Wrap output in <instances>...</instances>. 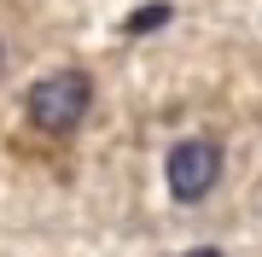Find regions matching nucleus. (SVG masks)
Returning a JSON list of instances; mask_svg holds the SVG:
<instances>
[{
  "instance_id": "nucleus-1",
  "label": "nucleus",
  "mask_w": 262,
  "mask_h": 257,
  "mask_svg": "<svg viewBox=\"0 0 262 257\" xmlns=\"http://www.w3.org/2000/svg\"><path fill=\"white\" fill-rule=\"evenodd\" d=\"M24 105L41 134H70V129H82L88 105H94V82H88V70H53L29 88Z\"/></svg>"
},
{
  "instance_id": "nucleus-2",
  "label": "nucleus",
  "mask_w": 262,
  "mask_h": 257,
  "mask_svg": "<svg viewBox=\"0 0 262 257\" xmlns=\"http://www.w3.org/2000/svg\"><path fill=\"white\" fill-rule=\"evenodd\" d=\"M163 175H169V193H175L181 205L204 199L215 187V175H222V146L204 141V134H192V141H175L163 158Z\"/></svg>"
},
{
  "instance_id": "nucleus-3",
  "label": "nucleus",
  "mask_w": 262,
  "mask_h": 257,
  "mask_svg": "<svg viewBox=\"0 0 262 257\" xmlns=\"http://www.w3.org/2000/svg\"><path fill=\"white\" fill-rule=\"evenodd\" d=\"M158 24H169V6H163V0H151V6H146V12H134L122 29H128V35H146V29H158Z\"/></svg>"
},
{
  "instance_id": "nucleus-4",
  "label": "nucleus",
  "mask_w": 262,
  "mask_h": 257,
  "mask_svg": "<svg viewBox=\"0 0 262 257\" xmlns=\"http://www.w3.org/2000/svg\"><path fill=\"white\" fill-rule=\"evenodd\" d=\"M187 257H222V251H215V246H198V251H187Z\"/></svg>"
}]
</instances>
